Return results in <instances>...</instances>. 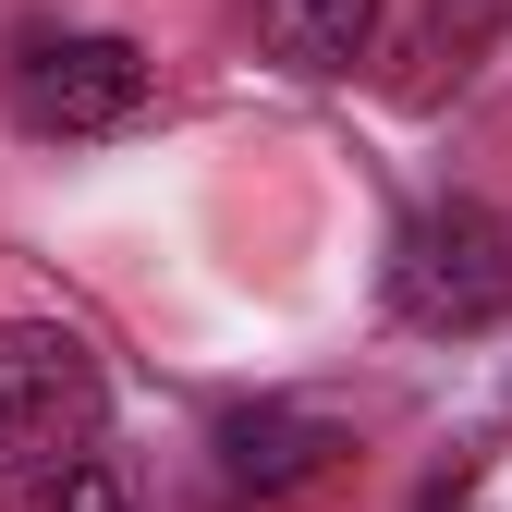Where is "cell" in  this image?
<instances>
[{
  "mask_svg": "<svg viewBox=\"0 0 512 512\" xmlns=\"http://www.w3.org/2000/svg\"><path fill=\"white\" fill-rule=\"evenodd\" d=\"M110 415V378L86 354V330H61V317H13L0 330V476H49L74 464Z\"/></svg>",
  "mask_w": 512,
  "mask_h": 512,
  "instance_id": "obj_1",
  "label": "cell"
},
{
  "mask_svg": "<svg viewBox=\"0 0 512 512\" xmlns=\"http://www.w3.org/2000/svg\"><path fill=\"white\" fill-rule=\"evenodd\" d=\"M391 305L415 330H488V317H512V220L476 208V196L415 208L403 244H391Z\"/></svg>",
  "mask_w": 512,
  "mask_h": 512,
  "instance_id": "obj_2",
  "label": "cell"
},
{
  "mask_svg": "<svg viewBox=\"0 0 512 512\" xmlns=\"http://www.w3.org/2000/svg\"><path fill=\"white\" fill-rule=\"evenodd\" d=\"M147 110V49L135 37H37L13 61V122L25 135H122Z\"/></svg>",
  "mask_w": 512,
  "mask_h": 512,
  "instance_id": "obj_3",
  "label": "cell"
},
{
  "mask_svg": "<svg viewBox=\"0 0 512 512\" xmlns=\"http://www.w3.org/2000/svg\"><path fill=\"white\" fill-rule=\"evenodd\" d=\"M256 37L293 74H354L366 37H378V0H256Z\"/></svg>",
  "mask_w": 512,
  "mask_h": 512,
  "instance_id": "obj_4",
  "label": "cell"
},
{
  "mask_svg": "<svg viewBox=\"0 0 512 512\" xmlns=\"http://www.w3.org/2000/svg\"><path fill=\"white\" fill-rule=\"evenodd\" d=\"M232 476H269V488H293V476H317L330 464V427H293V415H232Z\"/></svg>",
  "mask_w": 512,
  "mask_h": 512,
  "instance_id": "obj_5",
  "label": "cell"
},
{
  "mask_svg": "<svg viewBox=\"0 0 512 512\" xmlns=\"http://www.w3.org/2000/svg\"><path fill=\"white\" fill-rule=\"evenodd\" d=\"M13 512H135V488H122L98 452H74V464H49V476H25V500Z\"/></svg>",
  "mask_w": 512,
  "mask_h": 512,
  "instance_id": "obj_6",
  "label": "cell"
}]
</instances>
